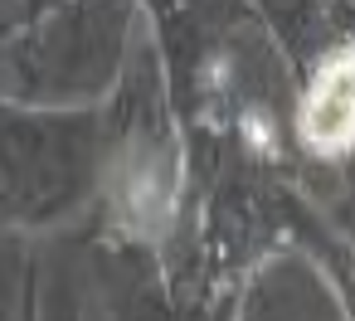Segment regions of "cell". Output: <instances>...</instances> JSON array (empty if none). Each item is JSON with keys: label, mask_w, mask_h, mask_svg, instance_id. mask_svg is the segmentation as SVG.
<instances>
[{"label": "cell", "mask_w": 355, "mask_h": 321, "mask_svg": "<svg viewBox=\"0 0 355 321\" xmlns=\"http://www.w3.org/2000/svg\"><path fill=\"white\" fill-rule=\"evenodd\" d=\"M302 137L326 156L355 146V49L336 54L316 73L311 93L302 103Z\"/></svg>", "instance_id": "cell-1"}]
</instances>
